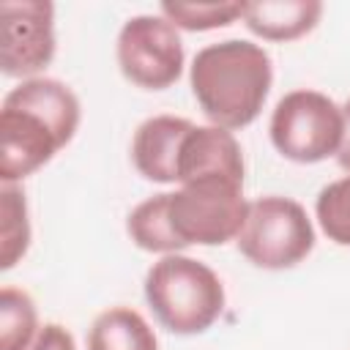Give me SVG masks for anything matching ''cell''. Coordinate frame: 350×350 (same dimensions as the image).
Returning a JSON list of instances; mask_svg holds the SVG:
<instances>
[{
    "label": "cell",
    "instance_id": "7a4b0ae2",
    "mask_svg": "<svg viewBox=\"0 0 350 350\" xmlns=\"http://www.w3.org/2000/svg\"><path fill=\"white\" fill-rule=\"evenodd\" d=\"M189 85L202 115L213 126L238 131L260 118L273 85V63L254 41H216L194 55Z\"/></svg>",
    "mask_w": 350,
    "mask_h": 350
},
{
    "label": "cell",
    "instance_id": "5bb4252c",
    "mask_svg": "<svg viewBox=\"0 0 350 350\" xmlns=\"http://www.w3.org/2000/svg\"><path fill=\"white\" fill-rule=\"evenodd\" d=\"M30 208L19 183L0 186V268L11 271L30 249Z\"/></svg>",
    "mask_w": 350,
    "mask_h": 350
},
{
    "label": "cell",
    "instance_id": "5b68a950",
    "mask_svg": "<svg viewBox=\"0 0 350 350\" xmlns=\"http://www.w3.org/2000/svg\"><path fill=\"white\" fill-rule=\"evenodd\" d=\"M235 246L254 268L287 271L312 254L314 224L298 200L265 194L249 200V213Z\"/></svg>",
    "mask_w": 350,
    "mask_h": 350
},
{
    "label": "cell",
    "instance_id": "ac0fdd59",
    "mask_svg": "<svg viewBox=\"0 0 350 350\" xmlns=\"http://www.w3.org/2000/svg\"><path fill=\"white\" fill-rule=\"evenodd\" d=\"M27 350H77V342L71 336V331L60 323H44L38 336L33 339V345Z\"/></svg>",
    "mask_w": 350,
    "mask_h": 350
},
{
    "label": "cell",
    "instance_id": "8992f818",
    "mask_svg": "<svg viewBox=\"0 0 350 350\" xmlns=\"http://www.w3.org/2000/svg\"><path fill=\"white\" fill-rule=\"evenodd\" d=\"M276 153L295 164H320L336 156L342 142V107L312 88L284 93L268 123Z\"/></svg>",
    "mask_w": 350,
    "mask_h": 350
},
{
    "label": "cell",
    "instance_id": "2e32d148",
    "mask_svg": "<svg viewBox=\"0 0 350 350\" xmlns=\"http://www.w3.org/2000/svg\"><path fill=\"white\" fill-rule=\"evenodd\" d=\"M159 14L172 22L178 30L208 33L219 27H230L243 16V3H161Z\"/></svg>",
    "mask_w": 350,
    "mask_h": 350
},
{
    "label": "cell",
    "instance_id": "6da1fadb",
    "mask_svg": "<svg viewBox=\"0 0 350 350\" xmlns=\"http://www.w3.org/2000/svg\"><path fill=\"white\" fill-rule=\"evenodd\" d=\"M82 104L55 77L11 88L0 107V180L19 183L49 164L79 131Z\"/></svg>",
    "mask_w": 350,
    "mask_h": 350
},
{
    "label": "cell",
    "instance_id": "9a60e30c",
    "mask_svg": "<svg viewBox=\"0 0 350 350\" xmlns=\"http://www.w3.org/2000/svg\"><path fill=\"white\" fill-rule=\"evenodd\" d=\"M38 309L27 290L5 284L0 290V350H27L38 336Z\"/></svg>",
    "mask_w": 350,
    "mask_h": 350
},
{
    "label": "cell",
    "instance_id": "d6986e66",
    "mask_svg": "<svg viewBox=\"0 0 350 350\" xmlns=\"http://www.w3.org/2000/svg\"><path fill=\"white\" fill-rule=\"evenodd\" d=\"M336 161L345 172H350V98L342 104V142L336 150Z\"/></svg>",
    "mask_w": 350,
    "mask_h": 350
},
{
    "label": "cell",
    "instance_id": "4fadbf2b",
    "mask_svg": "<svg viewBox=\"0 0 350 350\" xmlns=\"http://www.w3.org/2000/svg\"><path fill=\"white\" fill-rule=\"evenodd\" d=\"M170 191H159L145 197L142 202H137L129 216H126V235L131 238V243L142 252L150 254H178L186 246L180 243V238L175 235L172 224H170Z\"/></svg>",
    "mask_w": 350,
    "mask_h": 350
},
{
    "label": "cell",
    "instance_id": "8fae6325",
    "mask_svg": "<svg viewBox=\"0 0 350 350\" xmlns=\"http://www.w3.org/2000/svg\"><path fill=\"white\" fill-rule=\"evenodd\" d=\"M323 16L320 0H262L243 3V25L252 36L273 44L298 41L317 27Z\"/></svg>",
    "mask_w": 350,
    "mask_h": 350
},
{
    "label": "cell",
    "instance_id": "7c38bea8",
    "mask_svg": "<svg viewBox=\"0 0 350 350\" xmlns=\"http://www.w3.org/2000/svg\"><path fill=\"white\" fill-rule=\"evenodd\" d=\"M88 350H159V339L137 309L109 306L90 323Z\"/></svg>",
    "mask_w": 350,
    "mask_h": 350
},
{
    "label": "cell",
    "instance_id": "3957f363",
    "mask_svg": "<svg viewBox=\"0 0 350 350\" xmlns=\"http://www.w3.org/2000/svg\"><path fill=\"white\" fill-rule=\"evenodd\" d=\"M145 301L161 328L175 336H197L221 317L227 295L211 265L178 252L148 268Z\"/></svg>",
    "mask_w": 350,
    "mask_h": 350
},
{
    "label": "cell",
    "instance_id": "30bf717a",
    "mask_svg": "<svg viewBox=\"0 0 350 350\" xmlns=\"http://www.w3.org/2000/svg\"><path fill=\"white\" fill-rule=\"evenodd\" d=\"M205 175H227L235 180L246 178L243 150L235 139V131H227L213 123L191 126L178 159V186Z\"/></svg>",
    "mask_w": 350,
    "mask_h": 350
},
{
    "label": "cell",
    "instance_id": "52a82bcc",
    "mask_svg": "<svg viewBox=\"0 0 350 350\" xmlns=\"http://www.w3.org/2000/svg\"><path fill=\"white\" fill-rule=\"evenodd\" d=\"M115 57L123 79L142 90L172 88L186 66L180 33L161 14L129 16L118 33Z\"/></svg>",
    "mask_w": 350,
    "mask_h": 350
},
{
    "label": "cell",
    "instance_id": "277c9868",
    "mask_svg": "<svg viewBox=\"0 0 350 350\" xmlns=\"http://www.w3.org/2000/svg\"><path fill=\"white\" fill-rule=\"evenodd\" d=\"M170 224L183 246H224L243 230L249 200L243 180L205 175L170 191Z\"/></svg>",
    "mask_w": 350,
    "mask_h": 350
},
{
    "label": "cell",
    "instance_id": "ba28073f",
    "mask_svg": "<svg viewBox=\"0 0 350 350\" xmlns=\"http://www.w3.org/2000/svg\"><path fill=\"white\" fill-rule=\"evenodd\" d=\"M55 49V5L49 0L0 3V71L5 77L22 82L41 77Z\"/></svg>",
    "mask_w": 350,
    "mask_h": 350
},
{
    "label": "cell",
    "instance_id": "e0dca14e",
    "mask_svg": "<svg viewBox=\"0 0 350 350\" xmlns=\"http://www.w3.org/2000/svg\"><path fill=\"white\" fill-rule=\"evenodd\" d=\"M314 219L331 243L350 249V172L320 189L314 200Z\"/></svg>",
    "mask_w": 350,
    "mask_h": 350
},
{
    "label": "cell",
    "instance_id": "9c48e42d",
    "mask_svg": "<svg viewBox=\"0 0 350 350\" xmlns=\"http://www.w3.org/2000/svg\"><path fill=\"white\" fill-rule=\"evenodd\" d=\"M191 120L180 115H153L145 118L131 137L134 170L150 183H178V159Z\"/></svg>",
    "mask_w": 350,
    "mask_h": 350
}]
</instances>
